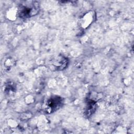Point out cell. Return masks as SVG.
Instances as JSON below:
<instances>
[{
    "label": "cell",
    "instance_id": "cell-1",
    "mask_svg": "<svg viewBox=\"0 0 134 134\" xmlns=\"http://www.w3.org/2000/svg\"><path fill=\"white\" fill-rule=\"evenodd\" d=\"M38 6H35V4L30 7L23 6L19 8L18 13L20 17H30L38 13Z\"/></svg>",
    "mask_w": 134,
    "mask_h": 134
},
{
    "label": "cell",
    "instance_id": "cell-2",
    "mask_svg": "<svg viewBox=\"0 0 134 134\" xmlns=\"http://www.w3.org/2000/svg\"><path fill=\"white\" fill-rule=\"evenodd\" d=\"M61 102L62 100L60 97H55L52 98L47 101L46 103V107L44 109L47 112L51 113L59 107L61 104Z\"/></svg>",
    "mask_w": 134,
    "mask_h": 134
}]
</instances>
